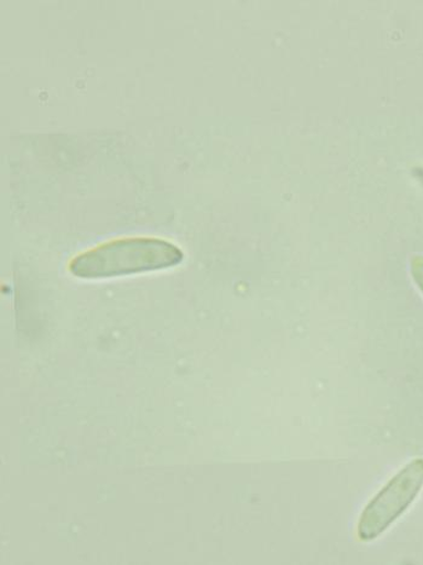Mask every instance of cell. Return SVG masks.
<instances>
[{
  "label": "cell",
  "instance_id": "cell-1",
  "mask_svg": "<svg viewBox=\"0 0 423 565\" xmlns=\"http://www.w3.org/2000/svg\"><path fill=\"white\" fill-rule=\"evenodd\" d=\"M183 258L182 249L163 238L128 237L86 250L69 271L80 279H108L173 268Z\"/></svg>",
  "mask_w": 423,
  "mask_h": 565
},
{
  "label": "cell",
  "instance_id": "cell-2",
  "mask_svg": "<svg viewBox=\"0 0 423 565\" xmlns=\"http://www.w3.org/2000/svg\"><path fill=\"white\" fill-rule=\"evenodd\" d=\"M423 489V458L406 463L365 508L357 524L360 542L370 543L388 532L412 507Z\"/></svg>",
  "mask_w": 423,
  "mask_h": 565
},
{
  "label": "cell",
  "instance_id": "cell-3",
  "mask_svg": "<svg viewBox=\"0 0 423 565\" xmlns=\"http://www.w3.org/2000/svg\"><path fill=\"white\" fill-rule=\"evenodd\" d=\"M410 270H412L413 279L423 295V256H415L410 263Z\"/></svg>",
  "mask_w": 423,
  "mask_h": 565
}]
</instances>
